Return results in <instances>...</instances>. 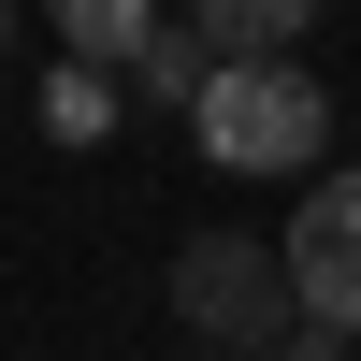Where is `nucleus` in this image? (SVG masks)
<instances>
[{
  "label": "nucleus",
  "instance_id": "obj_4",
  "mask_svg": "<svg viewBox=\"0 0 361 361\" xmlns=\"http://www.w3.org/2000/svg\"><path fill=\"white\" fill-rule=\"evenodd\" d=\"M58 15V58H87V73H130L145 29H159V0H44Z\"/></svg>",
  "mask_w": 361,
  "mask_h": 361
},
{
  "label": "nucleus",
  "instance_id": "obj_10",
  "mask_svg": "<svg viewBox=\"0 0 361 361\" xmlns=\"http://www.w3.org/2000/svg\"><path fill=\"white\" fill-rule=\"evenodd\" d=\"M202 361H217V347H202Z\"/></svg>",
  "mask_w": 361,
  "mask_h": 361
},
{
  "label": "nucleus",
  "instance_id": "obj_2",
  "mask_svg": "<svg viewBox=\"0 0 361 361\" xmlns=\"http://www.w3.org/2000/svg\"><path fill=\"white\" fill-rule=\"evenodd\" d=\"M173 318H188V347L217 361H260L304 318V275H289V231H188L173 246Z\"/></svg>",
  "mask_w": 361,
  "mask_h": 361
},
{
  "label": "nucleus",
  "instance_id": "obj_1",
  "mask_svg": "<svg viewBox=\"0 0 361 361\" xmlns=\"http://www.w3.org/2000/svg\"><path fill=\"white\" fill-rule=\"evenodd\" d=\"M202 159L217 173H318V145H333V87L304 73V58H217L188 102Z\"/></svg>",
  "mask_w": 361,
  "mask_h": 361
},
{
  "label": "nucleus",
  "instance_id": "obj_8",
  "mask_svg": "<svg viewBox=\"0 0 361 361\" xmlns=\"http://www.w3.org/2000/svg\"><path fill=\"white\" fill-rule=\"evenodd\" d=\"M347 347H361V333H333V318H289V333L260 347V361H347Z\"/></svg>",
  "mask_w": 361,
  "mask_h": 361
},
{
  "label": "nucleus",
  "instance_id": "obj_6",
  "mask_svg": "<svg viewBox=\"0 0 361 361\" xmlns=\"http://www.w3.org/2000/svg\"><path fill=\"white\" fill-rule=\"evenodd\" d=\"M202 73H217V44H202V29H145V58H130V73H116V87H130V102H173V116H188L202 102Z\"/></svg>",
  "mask_w": 361,
  "mask_h": 361
},
{
  "label": "nucleus",
  "instance_id": "obj_7",
  "mask_svg": "<svg viewBox=\"0 0 361 361\" xmlns=\"http://www.w3.org/2000/svg\"><path fill=\"white\" fill-rule=\"evenodd\" d=\"M116 102H130V87L87 73V58H58V73H44V130H58V145H102V130H116Z\"/></svg>",
  "mask_w": 361,
  "mask_h": 361
},
{
  "label": "nucleus",
  "instance_id": "obj_5",
  "mask_svg": "<svg viewBox=\"0 0 361 361\" xmlns=\"http://www.w3.org/2000/svg\"><path fill=\"white\" fill-rule=\"evenodd\" d=\"M188 29H202L217 58H289V44L318 29V0H188Z\"/></svg>",
  "mask_w": 361,
  "mask_h": 361
},
{
  "label": "nucleus",
  "instance_id": "obj_3",
  "mask_svg": "<svg viewBox=\"0 0 361 361\" xmlns=\"http://www.w3.org/2000/svg\"><path fill=\"white\" fill-rule=\"evenodd\" d=\"M289 275H304V318L361 333V173H318L304 217H289Z\"/></svg>",
  "mask_w": 361,
  "mask_h": 361
},
{
  "label": "nucleus",
  "instance_id": "obj_11",
  "mask_svg": "<svg viewBox=\"0 0 361 361\" xmlns=\"http://www.w3.org/2000/svg\"><path fill=\"white\" fill-rule=\"evenodd\" d=\"M347 361H361V347H347Z\"/></svg>",
  "mask_w": 361,
  "mask_h": 361
},
{
  "label": "nucleus",
  "instance_id": "obj_9",
  "mask_svg": "<svg viewBox=\"0 0 361 361\" xmlns=\"http://www.w3.org/2000/svg\"><path fill=\"white\" fill-rule=\"evenodd\" d=\"M0 58H15V0H0Z\"/></svg>",
  "mask_w": 361,
  "mask_h": 361
}]
</instances>
